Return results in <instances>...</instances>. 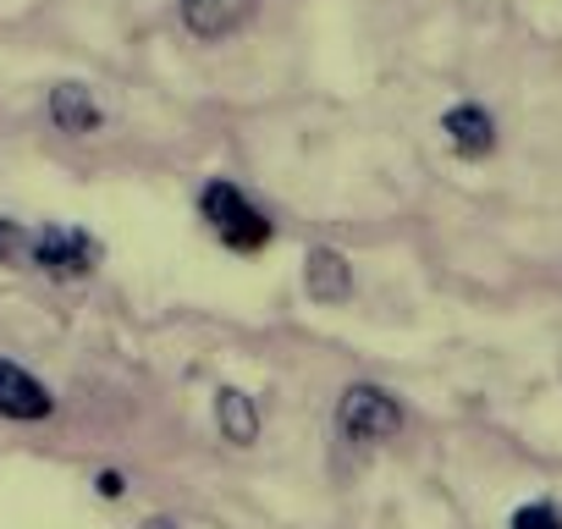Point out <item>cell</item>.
Masks as SVG:
<instances>
[{"label":"cell","mask_w":562,"mask_h":529,"mask_svg":"<svg viewBox=\"0 0 562 529\" xmlns=\"http://www.w3.org/2000/svg\"><path fill=\"white\" fill-rule=\"evenodd\" d=\"M199 215H204V226L226 243V248H237V254H254V248H265L270 243V215L237 188V182H226V177H215V182H204V193H199Z\"/></svg>","instance_id":"6da1fadb"},{"label":"cell","mask_w":562,"mask_h":529,"mask_svg":"<svg viewBox=\"0 0 562 529\" xmlns=\"http://www.w3.org/2000/svg\"><path fill=\"white\" fill-rule=\"evenodd\" d=\"M403 430V408L392 392L370 386V381H353L342 397H337V436L348 447H381Z\"/></svg>","instance_id":"7a4b0ae2"},{"label":"cell","mask_w":562,"mask_h":529,"mask_svg":"<svg viewBox=\"0 0 562 529\" xmlns=\"http://www.w3.org/2000/svg\"><path fill=\"white\" fill-rule=\"evenodd\" d=\"M29 264L56 282H78L100 264V243L83 232V226H67V221H45L29 232Z\"/></svg>","instance_id":"3957f363"},{"label":"cell","mask_w":562,"mask_h":529,"mask_svg":"<svg viewBox=\"0 0 562 529\" xmlns=\"http://www.w3.org/2000/svg\"><path fill=\"white\" fill-rule=\"evenodd\" d=\"M50 408H56V397H50L45 381H34V375H29L23 364H12V359H0V419L34 425V419H50Z\"/></svg>","instance_id":"277c9868"},{"label":"cell","mask_w":562,"mask_h":529,"mask_svg":"<svg viewBox=\"0 0 562 529\" xmlns=\"http://www.w3.org/2000/svg\"><path fill=\"white\" fill-rule=\"evenodd\" d=\"M441 133H447V144H452L463 160H480V155L496 149V122H491L485 105H452V111L441 116Z\"/></svg>","instance_id":"5b68a950"},{"label":"cell","mask_w":562,"mask_h":529,"mask_svg":"<svg viewBox=\"0 0 562 529\" xmlns=\"http://www.w3.org/2000/svg\"><path fill=\"white\" fill-rule=\"evenodd\" d=\"M254 18V0H182V23L199 40H226Z\"/></svg>","instance_id":"8992f818"},{"label":"cell","mask_w":562,"mask_h":529,"mask_svg":"<svg viewBox=\"0 0 562 529\" xmlns=\"http://www.w3.org/2000/svg\"><path fill=\"white\" fill-rule=\"evenodd\" d=\"M304 288L315 304H342L353 293V264L337 254V248H310L304 259Z\"/></svg>","instance_id":"52a82bcc"},{"label":"cell","mask_w":562,"mask_h":529,"mask_svg":"<svg viewBox=\"0 0 562 529\" xmlns=\"http://www.w3.org/2000/svg\"><path fill=\"white\" fill-rule=\"evenodd\" d=\"M50 122H56L61 133L83 138V133H94V127L105 122V111H100V100H94L83 83H56V89H50Z\"/></svg>","instance_id":"ba28073f"},{"label":"cell","mask_w":562,"mask_h":529,"mask_svg":"<svg viewBox=\"0 0 562 529\" xmlns=\"http://www.w3.org/2000/svg\"><path fill=\"white\" fill-rule=\"evenodd\" d=\"M215 419H221V436L237 441V447H248V441L259 436V408H254V397L237 392V386H221V392H215Z\"/></svg>","instance_id":"9c48e42d"},{"label":"cell","mask_w":562,"mask_h":529,"mask_svg":"<svg viewBox=\"0 0 562 529\" xmlns=\"http://www.w3.org/2000/svg\"><path fill=\"white\" fill-rule=\"evenodd\" d=\"M29 232L34 226H18L0 215V264H29Z\"/></svg>","instance_id":"30bf717a"},{"label":"cell","mask_w":562,"mask_h":529,"mask_svg":"<svg viewBox=\"0 0 562 529\" xmlns=\"http://www.w3.org/2000/svg\"><path fill=\"white\" fill-rule=\"evenodd\" d=\"M513 529H562V513L551 502H529L513 513Z\"/></svg>","instance_id":"8fae6325"},{"label":"cell","mask_w":562,"mask_h":529,"mask_svg":"<svg viewBox=\"0 0 562 529\" xmlns=\"http://www.w3.org/2000/svg\"><path fill=\"white\" fill-rule=\"evenodd\" d=\"M100 491H105V496H122V474L105 469V474H100Z\"/></svg>","instance_id":"7c38bea8"},{"label":"cell","mask_w":562,"mask_h":529,"mask_svg":"<svg viewBox=\"0 0 562 529\" xmlns=\"http://www.w3.org/2000/svg\"><path fill=\"white\" fill-rule=\"evenodd\" d=\"M149 529H171V524H166V518H149Z\"/></svg>","instance_id":"4fadbf2b"}]
</instances>
